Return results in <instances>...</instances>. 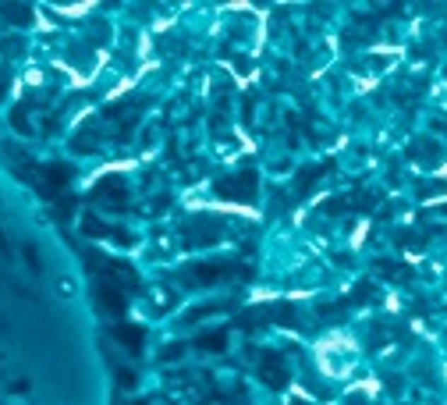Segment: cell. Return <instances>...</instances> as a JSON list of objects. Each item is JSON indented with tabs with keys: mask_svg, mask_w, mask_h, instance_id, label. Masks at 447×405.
I'll return each mask as SVG.
<instances>
[{
	"mask_svg": "<svg viewBox=\"0 0 447 405\" xmlns=\"http://www.w3.org/2000/svg\"><path fill=\"white\" fill-rule=\"evenodd\" d=\"M408 156H412L415 164H422V167H436V164H440V156H443V149H440L436 142H429V139H422V142H412V149H408Z\"/></svg>",
	"mask_w": 447,
	"mask_h": 405,
	"instance_id": "6da1fadb",
	"label": "cell"
},
{
	"mask_svg": "<svg viewBox=\"0 0 447 405\" xmlns=\"http://www.w3.org/2000/svg\"><path fill=\"white\" fill-rule=\"evenodd\" d=\"M426 232H397V246H408V249H422L426 246Z\"/></svg>",
	"mask_w": 447,
	"mask_h": 405,
	"instance_id": "3957f363",
	"label": "cell"
},
{
	"mask_svg": "<svg viewBox=\"0 0 447 405\" xmlns=\"http://www.w3.org/2000/svg\"><path fill=\"white\" fill-rule=\"evenodd\" d=\"M436 192H447V181H433V185L419 188V195H422V199H426V195H436Z\"/></svg>",
	"mask_w": 447,
	"mask_h": 405,
	"instance_id": "277c9868",
	"label": "cell"
},
{
	"mask_svg": "<svg viewBox=\"0 0 447 405\" xmlns=\"http://www.w3.org/2000/svg\"><path fill=\"white\" fill-rule=\"evenodd\" d=\"M376 270H380L387 281H408V278H412L405 263H390V260H380V263H376Z\"/></svg>",
	"mask_w": 447,
	"mask_h": 405,
	"instance_id": "7a4b0ae2",
	"label": "cell"
},
{
	"mask_svg": "<svg viewBox=\"0 0 447 405\" xmlns=\"http://www.w3.org/2000/svg\"><path fill=\"white\" fill-rule=\"evenodd\" d=\"M369 295H373V285H359L355 288V302H373Z\"/></svg>",
	"mask_w": 447,
	"mask_h": 405,
	"instance_id": "5b68a950",
	"label": "cell"
}]
</instances>
